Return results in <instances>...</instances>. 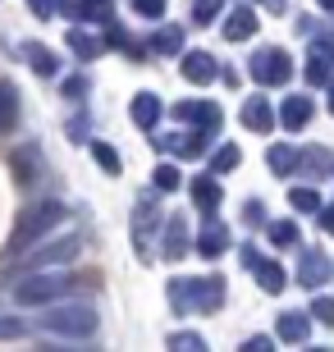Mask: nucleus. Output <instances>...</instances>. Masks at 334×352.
Instances as JSON below:
<instances>
[{"instance_id":"f257e3e1","label":"nucleus","mask_w":334,"mask_h":352,"mask_svg":"<svg viewBox=\"0 0 334 352\" xmlns=\"http://www.w3.org/2000/svg\"><path fill=\"white\" fill-rule=\"evenodd\" d=\"M60 215H65V206H60V201H41V206L32 210V215H23V224L14 229L10 252H28L41 234H46V229H51V224H60Z\"/></svg>"},{"instance_id":"f03ea898","label":"nucleus","mask_w":334,"mask_h":352,"mask_svg":"<svg viewBox=\"0 0 334 352\" xmlns=\"http://www.w3.org/2000/svg\"><path fill=\"white\" fill-rule=\"evenodd\" d=\"M74 279L69 274H37V279H23V284H14V302H23V307H37V302H55L65 298Z\"/></svg>"},{"instance_id":"7ed1b4c3","label":"nucleus","mask_w":334,"mask_h":352,"mask_svg":"<svg viewBox=\"0 0 334 352\" xmlns=\"http://www.w3.org/2000/svg\"><path fill=\"white\" fill-rule=\"evenodd\" d=\"M41 325L51 329V334H92V311L87 307H60V311H51V316H41Z\"/></svg>"},{"instance_id":"20e7f679","label":"nucleus","mask_w":334,"mask_h":352,"mask_svg":"<svg viewBox=\"0 0 334 352\" xmlns=\"http://www.w3.org/2000/svg\"><path fill=\"white\" fill-rule=\"evenodd\" d=\"M74 252H78V243H74V238H65V243H55V248H37L23 265H28V270H32V265H55V261H69Z\"/></svg>"},{"instance_id":"39448f33","label":"nucleus","mask_w":334,"mask_h":352,"mask_svg":"<svg viewBox=\"0 0 334 352\" xmlns=\"http://www.w3.org/2000/svg\"><path fill=\"white\" fill-rule=\"evenodd\" d=\"M19 124V96H14V82H0V129H14Z\"/></svg>"},{"instance_id":"423d86ee","label":"nucleus","mask_w":334,"mask_h":352,"mask_svg":"<svg viewBox=\"0 0 334 352\" xmlns=\"http://www.w3.org/2000/svg\"><path fill=\"white\" fill-rule=\"evenodd\" d=\"M28 60H32L37 74H55V55L46 51V46H28Z\"/></svg>"},{"instance_id":"0eeeda50","label":"nucleus","mask_w":334,"mask_h":352,"mask_svg":"<svg viewBox=\"0 0 334 352\" xmlns=\"http://www.w3.org/2000/svg\"><path fill=\"white\" fill-rule=\"evenodd\" d=\"M28 5H32V10L41 14V19H46V14H51V0H28Z\"/></svg>"}]
</instances>
